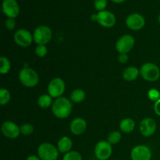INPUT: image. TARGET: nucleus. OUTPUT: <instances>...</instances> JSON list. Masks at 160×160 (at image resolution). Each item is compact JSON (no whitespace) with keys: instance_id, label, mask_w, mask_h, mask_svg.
<instances>
[{"instance_id":"35","label":"nucleus","mask_w":160,"mask_h":160,"mask_svg":"<svg viewBox=\"0 0 160 160\" xmlns=\"http://www.w3.org/2000/svg\"><path fill=\"white\" fill-rule=\"evenodd\" d=\"M91 19H92V20H93V21H96V14H92V15L91 16Z\"/></svg>"},{"instance_id":"24","label":"nucleus","mask_w":160,"mask_h":160,"mask_svg":"<svg viewBox=\"0 0 160 160\" xmlns=\"http://www.w3.org/2000/svg\"><path fill=\"white\" fill-rule=\"evenodd\" d=\"M11 98V95L9 91L6 88H2L0 90V104L2 106L7 104Z\"/></svg>"},{"instance_id":"11","label":"nucleus","mask_w":160,"mask_h":160,"mask_svg":"<svg viewBox=\"0 0 160 160\" xmlns=\"http://www.w3.org/2000/svg\"><path fill=\"white\" fill-rule=\"evenodd\" d=\"M96 21L98 22V24L106 28L113 27L115 25L116 21H117L115 15L112 12L108 10L98 12V13L96 14Z\"/></svg>"},{"instance_id":"19","label":"nucleus","mask_w":160,"mask_h":160,"mask_svg":"<svg viewBox=\"0 0 160 160\" xmlns=\"http://www.w3.org/2000/svg\"><path fill=\"white\" fill-rule=\"evenodd\" d=\"M135 128V123L131 118H125L121 120L120 123V128L123 132L131 133L132 132Z\"/></svg>"},{"instance_id":"18","label":"nucleus","mask_w":160,"mask_h":160,"mask_svg":"<svg viewBox=\"0 0 160 160\" xmlns=\"http://www.w3.org/2000/svg\"><path fill=\"white\" fill-rule=\"evenodd\" d=\"M140 74V70L135 67H129L123 73V78L127 81H135Z\"/></svg>"},{"instance_id":"30","label":"nucleus","mask_w":160,"mask_h":160,"mask_svg":"<svg viewBox=\"0 0 160 160\" xmlns=\"http://www.w3.org/2000/svg\"><path fill=\"white\" fill-rule=\"evenodd\" d=\"M5 26L9 31H12L16 27V21L13 18H8L6 19V22H5Z\"/></svg>"},{"instance_id":"26","label":"nucleus","mask_w":160,"mask_h":160,"mask_svg":"<svg viewBox=\"0 0 160 160\" xmlns=\"http://www.w3.org/2000/svg\"><path fill=\"white\" fill-rule=\"evenodd\" d=\"M20 133L23 135H30L34 131V127L31 123H23L20 128Z\"/></svg>"},{"instance_id":"37","label":"nucleus","mask_w":160,"mask_h":160,"mask_svg":"<svg viewBox=\"0 0 160 160\" xmlns=\"http://www.w3.org/2000/svg\"><path fill=\"white\" fill-rule=\"evenodd\" d=\"M159 81H160V77H159Z\"/></svg>"},{"instance_id":"23","label":"nucleus","mask_w":160,"mask_h":160,"mask_svg":"<svg viewBox=\"0 0 160 160\" xmlns=\"http://www.w3.org/2000/svg\"><path fill=\"white\" fill-rule=\"evenodd\" d=\"M121 139V134L119 131H112L109 134L107 138V142L111 145H117L120 142Z\"/></svg>"},{"instance_id":"4","label":"nucleus","mask_w":160,"mask_h":160,"mask_svg":"<svg viewBox=\"0 0 160 160\" xmlns=\"http://www.w3.org/2000/svg\"><path fill=\"white\" fill-rule=\"evenodd\" d=\"M140 75L145 81L154 82L159 79L160 70L156 64L152 62H146L141 67Z\"/></svg>"},{"instance_id":"6","label":"nucleus","mask_w":160,"mask_h":160,"mask_svg":"<svg viewBox=\"0 0 160 160\" xmlns=\"http://www.w3.org/2000/svg\"><path fill=\"white\" fill-rule=\"evenodd\" d=\"M66 89V84L62 78H53L48 86V93L52 98H58L62 97Z\"/></svg>"},{"instance_id":"16","label":"nucleus","mask_w":160,"mask_h":160,"mask_svg":"<svg viewBox=\"0 0 160 160\" xmlns=\"http://www.w3.org/2000/svg\"><path fill=\"white\" fill-rule=\"evenodd\" d=\"M70 131L74 135H81L87 129V123L81 117H78L72 120L70 125Z\"/></svg>"},{"instance_id":"28","label":"nucleus","mask_w":160,"mask_h":160,"mask_svg":"<svg viewBox=\"0 0 160 160\" xmlns=\"http://www.w3.org/2000/svg\"><path fill=\"white\" fill-rule=\"evenodd\" d=\"M148 97L151 101L154 102H157L158 100L160 99V92L159 91H158L157 89H150L149 91L148 92Z\"/></svg>"},{"instance_id":"9","label":"nucleus","mask_w":160,"mask_h":160,"mask_svg":"<svg viewBox=\"0 0 160 160\" xmlns=\"http://www.w3.org/2000/svg\"><path fill=\"white\" fill-rule=\"evenodd\" d=\"M126 24L127 27L132 31H140L145 27V20L142 15L134 12L127 17Z\"/></svg>"},{"instance_id":"20","label":"nucleus","mask_w":160,"mask_h":160,"mask_svg":"<svg viewBox=\"0 0 160 160\" xmlns=\"http://www.w3.org/2000/svg\"><path fill=\"white\" fill-rule=\"evenodd\" d=\"M85 92L82 89H75L70 94V101L75 103H80L85 99Z\"/></svg>"},{"instance_id":"31","label":"nucleus","mask_w":160,"mask_h":160,"mask_svg":"<svg viewBox=\"0 0 160 160\" xmlns=\"http://www.w3.org/2000/svg\"><path fill=\"white\" fill-rule=\"evenodd\" d=\"M118 60L121 63H126L128 61V56L127 54H120L118 56Z\"/></svg>"},{"instance_id":"2","label":"nucleus","mask_w":160,"mask_h":160,"mask_svg":"<svg viewBox=\"0 0 160 160\" xmlns=\"http://www.w3.org/2000/svg\"><path fill=\"white\" fill-rule=\"evenodd\" d=\"M19 79L23 86L34 88L38 84L39 77L37 72L29 67H23L19 73Z\"/></svg>"},{"instance_id":"33","label":"nucleus","mask_w":160,"mask_h":160,"mask_svg":"<svg viewBox=\"0 0 160 160\" xmlns=\"http://www.w3.org/2000/svg\"><path fill=\"white\" fill-rule=\"evenodd\" d=\"M26 160H42L37 156H30L27 158Z\"/></svg>"},{"instance_id":"21","label":"nucleus","mask_w":160,"mask_h":160,"mask_svg":"<svg viewBox=\"0 0 160 160\" xmlns=\"http://www.w3.org/2000/svg\"><path fill=\"white\" fill-rule=\"evenodd\" d=\"M52 103V98L49 95H42L38 99V105L42 109H47Z\"/></svg>"},{"instance_id":"7","label":"nucleus","mask_w":160,"mask_h":160,"mask_svg":"<svg viewBox=\"0 0 160 160\" xmlns=\"http://www.w3.org/2000/svg\"><path fill=\"white\" fill-rule=\"evenodd\" d=\"M135 40L131 34H124L118 39L116 44L117 51L120 54H128L134 47Z\"/></svg>"},{"instance_id":"1","label":"nucleus","mask_w":160,"mask_h":160,"mask_svg":"<svg viewBox=\"0 0 160 160\" xmlns=\"http://www.w3.org/2000/svg\"><path fill=\"white\" fill-rule=\"evenodd\" d=\"M72 103L66 97L58 98L52 105V111L56 117L59 119H66L72 112Z\"/></svg>"},{"instance_id":"34","label":"nucleus","mask_w":160,"mask_h":160,"mask_svg":"<svg viewBox=\"0 0 160 160\" xmlns=\"http://www.w3.org/2000/svg\"><path fill=\"white\" fill-rule=\"evenodd\" d=\"M110 1H112V2H115V3H122L123 2L126 1V0H110Z\"/></svg>"},{"instance_id":"8","label":"nucleus","mask_w":160,"mask_h":160,"mask_svg":"<svg viewBox=\"0 0 160 160\" xmlns=\"http://www.w3.org/2000/svg\"><path fill=\"white\" fill-rule=\"evenodd\" d=\"M112 153V145L106 141H100L95 147V157L98 160H107Z\"/></svg>"},{"instance_id":"10","label":"nucleus","mask_w":160,"mask_h":160,"mask_svg":"<svg viewBox=\"0 0 160 160\" xmlns=\"http://www.w3.org/2000/svg\"><path fill=\"white\" fill-rule=\"evenodd\" d=\"M33 35L29 31L26 29H19L14 34V41L20 47H28L31 45Z\"/></svg>"},{"instance_id":"25","label":"nucleus","mask_w":160,"mask_h":160,"mask_svg":"<svg viewBox=\"0 0 160 160\" xmlns=\"http://www.w3.org/2000/svg\"><path fill=\"white\" fill-rule=\"evenodd\" d=\"M62 160H83L82 156L78 152L70 151L65 154Z\"/></svg>"},{"instance_id":"5","label":"nucleus","mask_w":160,"mask_h":160,"mask_svg":"<svg viewBox=\"0 0 160 160\" xmlns=\"http://www.w3.org/2000/svg\"><path fill=\"white\" fill-rule=\"evenodd\" d=\"M52 32L50 28L45 25L38 27L34 31L33 38L37 45H46L51 41Z\"/></svg>"},{"instance_id":"3","label":"nucleus","mask_w":160,"mask_h":160,"mask_svg":"<svg viewBox=\"0 0 160 160\" xmlns=\"http://www.w3.org/2000/svg\"><path fill=\"white\" fill-rule=\"evenodd\" d=\"M59 153L58 148L48 142L41 144L38 148V156L42 160H56Z\"/></svg>"},{"instance_id":"14","label":"nucleus","mask_w":160,"mask_h":160,"mask_svg":"<svg viewBox=\"0 0 160 160\" xmlns=\"http://www.w3.org/2000/svg\"><path fill=\"white\" fill-rule=\"evenodd\" d=\"M1 131L3 135L9 139L17 138L20 134V128L12 121H5L2 124Z\"/></svg>"},{"instance_id":"32","label":"nucleus","mask_w":160,"mask_h":160,"mask_svg":"<svg viewBox=\"0 0 160 160\" xmlns=\"http://www.w3.org/2000/svg\"><path fill=\"white\" fill-rule=\"evenodd\" d=\"M154 111L155 112H156V114H157L158 116H159L160 117V99H159L157 102H155Z\"/></svg>"},{"instance_id":"17","label":"nucleus","mask_w":160,"mask_h":160,"mask_svg":"<svg viewBox=\"0 0 160 160\" xmlns=\"http://www.w3.org/2000/svg\"><path fill=\"white\" fill-rule=\"evenodd\" d=\"M72 146H73V142L69 137L64 136L58 142L57 148L60 153H64L67 154V152H70Z\"/></svg>"},{"instance_id":"22","label":"nucleus","mask_w":160,"mask_h":160,"mask_svg":"<svg viewBox=\"0 0 160 160\" xmlns=\"http://www.w3.org/2000/svg\"><path fill=\"white\" fill-rule=\"evenodd\" d=\"M11 68L10 61L6 56L0 57V73L1 74H6L9 73Z\"/></svg>"},{"instance_id":"27","label":"nucleus","mask_w":160,"mask_h":160,"mask_svg":"<svg viewBox=\"0 0 160 160\" xmlns=\"http://www.w3.org/2000/svg\"><path fill=\"white\" fill-rule=\"evenodd\" d=\"M107 6V0H94V7L98 12L106 10Z\"/></svg>"},{"instance_id":"12","label":"nucleus","mask_w":160,"mask_h":160,"mask_svg":"<svg viewBox=\"0 0 160 160\" xmlns=\"http://www.w3.org/2000/svg\"><path fill=\"white\" fill-rule=\"evenodd\" d=\"M131 160H151L152 152L145 145H137L131 150Z\"/></svg>"},{"instance_id":"36","label":"nucleus","mask_w":160,"mask_h":160,"mask_svg":"<svg viewBox=\"0 0 160 160\" xmlns=\"http://www.w3.org/2000/svg\"><path fill=\"white\" fill-rule=\"evenodd\" d=\"M159 24H160V14H159Z\"/></svg>"},{"instance_id":"15","label":"nucleus","mask_w":160,"mask_h":160,"mask_svg":"<svg viewBox=\"0 0 160 160\" xmlns=\"http://www.w3.org/2000/svg\"><path fill=\"white\" fill-rule=\"evenodd\" d=\"M156 122L152 118L147 117L142 120L139 129L144 137H150L156 132Z\"/></svg>"},{"instance_id":"29","label":"nucleus","mask_w":160,"mask_h":160,"mask_svg":"<svg viewBox=\"0 0 160 160\" xmlns=\"http://www.w3.org/2000/svg\"><path fill=\"white\" fill-rule=\"evenodd\" d=\"M48 52V49L45 45H38L35 48V54L38 57H45Z\"/></svg>"},{"instance_id":"13","label":"nucleus","mask_w":160,"mask_h":160,"mask_svg":"<svg viewBox=\"0 0 160 160\" xmlns=\"http://www.w3.org/2000/svg\"><path fill=\"white\" fill-rule=\"evenodd\" d=\"M3 13L8 18H16L20 13V6L16 0H3Z\"/></svg>"}]
</instances>
